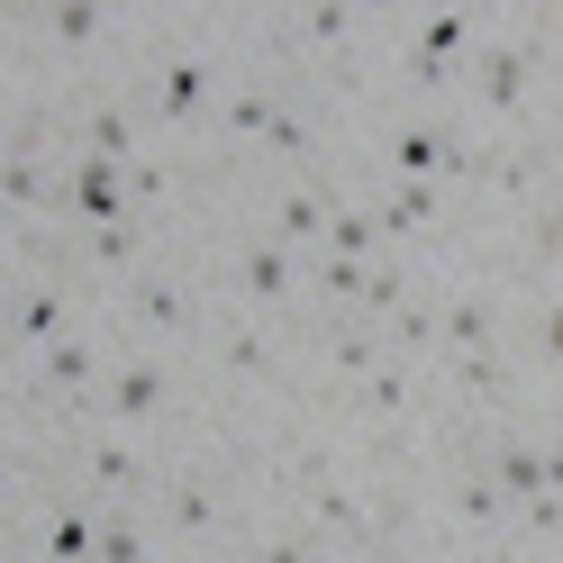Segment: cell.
<instances>
[{
    "mask_svg": "<svg viewBox=\"0 0 563 563\" xmlns=\"http://www.w3.org/2000/svg\"><path fill=\"white\" fill-rule=\"evenodd\" d=\"M428 10H454V0H428Z\"/></svg>",
    "mask_w": 563,
    "mask_h": 563,
    "instance_id": "obj_36",
    "label": "cell"
},
{
    "mask_svg": "<svg viewBox=\"0 0 563 563\" xmlns=\"http://www.w3.org/2000/svg\"><path fill=\"white\" fill-rule=\"evenodd\" d=\"M136 255H146V228H136L128 209H119V219H100V228H91V264H136Z\"/></svg>",
    "mask_w": 563,
    "mask_h": 563,
    "instance_id": "obj_13",
    "label": "cell"
},
{
    "mask_svg": "<svg viewBox=\"0 0 563 563\" xmlns=\"http://www.w3.org/2000/svg\"><path fill=\"white\" fill-rule=\"evenodd\" d=\"M91 482H100V490H146V464H136V445H91Z\"/></svg>",
    "mask_w": 563,
    "mask_h": 563,
    "instance_id": "obj_17",
    "label": "cell"
},
{
    "mask_svg": "<svg viewBox=\"0 0 563 563\" xmlns=\"http://www.w3.org/2000/svg\"><path fill=\"white\" fill-rule=\"evenodd\" d=\"M82 146H91V155H110V164H128V155H136V136H128V110H119V100H91Z\"/></svg>",
    "mask_w": 563,
    "mask_h": 563,
    "instance_id": "obj_12",
    "label": "cell"
},
{
    "mask_svg": "<svg viewBox=\"0 0 563 563\" xmlns=\"http://www.w3.org/2000/svg\"><path fill=\"white\" fill-rule=\"evenodd\" d=\"M345 10H355V0H309V37L336 46V37H345Z\"/></svg>",
    "mask_w": 563,
    "mask_h": 563,
    "instance_id": "obj_32",
    "label": "cell"
},
{
    "mask_svg": "<svg viewBox=\"0 0 563 563\" xmlns=\"http://www.w3.org/2000/svg\"><path fill=\"white\" fill-rule=\"evenodd\" d=\"M236 291L245 300H291V255H282V236H264V245L236 255Z\"/></svg>",
    "mask_w": 563,
    "mask_h": 563,
    "instance_id": "obj_3",
    "label": "cell"
},
{
    "mask_svg": "<svg viewBox=\"0 0 563 563\" xmlns=\"http://www.w3.org/2000/svg\"><path fill=\"white\" fill-rule=\"evenodd\" d=\"M128 319H146V328H191V291H183V282H128Z\"/></svg>",
    "mask_w": 563,
    "mask_h": 563,
    "instance_id": "obj_7",
    "label": "cell"
},
{
    "mask_svg": "<svg viewBox=\"0 0 563 563\" xmlns=\"http://www.w3.org/2000/svg\"><path fill=\"white\" fill-rule=\"evenodd\" d=\"M518 509H527V537H537V545L563 537V490H537V500H518Z\"/></svg>",
    "mask_w": 563,
    "mask_h": 563,
    "instance_id": "obj_27",
    "label": "cell"
},
{
    "mask_svg": "<svg viewBox=\"0 0 563 563\" xmlns=\"http://www.w3.org/2000/svg\"><path fill=\"white\" fill-rule=\"evenodd\" d=\"M46 27H55V46H91L100 37V0H46Z\"/></svg>",
    "mask_w": 563,
    "mask_h": 563,
    "instance_id": "obj_15",
    "label": "cell"
},
{
    "mask_svg": "<svg viewBox=\"0 0 563 563\" xmlns=\"http://www.w3.org/2000/svg\"><path fill=\"white\" fill-rule=\"evenodd\" d=\"M355 309H373V319L409 309V273H400V264H373V282H364V300H355Z\"/></svg>",
    "mask_w": 563,
    "mask_h": 563,
    "instance_id": "obj_21",
    "label": "cell"
},
{
    "mask_svg": "<svg viewBox=\"0 0 563 563\" xmlns=\"http://www.w3.org/2000/svg\"><path fill=\"white\" fill-rule=\"evenodd\" d=\"M209 91H219V74H209V64H164V119H200Z\"/></svg>",
    "mask_w": 563,
    "mask_h": 563,
    "instance_id": "obj_9",
    "label": "cell"
},
{
    "mask_svg": "<svg viewBox=\"0 0 563 563\" xmlns=\"http://www.w3.org/2000/svg\"><path fill=\"white\" fill-rule=\"evenodd\" d=\"M373 219H382V236H418V228L437 219V173H418V183L400 173V183H391V200H382Z\"/></svg>",
    "mask_w": 563,
    "mask_h": 563,
    "instance_id": "obj_4",
    "label": "cell"
},
{
    "mask_svg": "<svg viewBox=\"0 0 563 563\" xmlns=\"http://www.w3.org/2000/svg\"><path fill=\"white\" fill-rule=\"evenodd\" d=\"M537 454H545V490H563V437H554V445H537Z\"/></svg>",
    "mask_w": 563,
    "mask_h": 563,
    "instance_id": "obj_35",
    "label": "cell"
},
{
    "mask_svg": "<svg viewBox=\"0 0 563 563\" xmlns=\"http://www.w3.org/2000/svg\"><path fill=\"white\" fill-rule=\"evenodd\" d=\"M219 355H228V373H245V382H264V373H273V345H264L255 328H236V336L219 345Z\"/></svg>",
    "mask_w": 563,
    "mask_h": 563,
    "instance_id": "obj_24",
    "label": "cell"
},
{
    "mask_svg": "<svg viewBox=\"0 0 563 563\" xmlns=\"http://www.w3.org/2000/svg\"><path fill=\"white\" fill-rule=\"evenodd\" d=\"M209 518H219V500H209L200 482H191V490H173V527H183V537H200Z\"/></svg>",
    "mask_w": 563,
    "mask_h": 563,
    "instance_id": "obj_29",
    "label": "cell"
},
{
    "mask_svg": "<svg viewBox=\"0 0 563 563\" xmlns=\"http://www.w3.org/2000/svg\"><path fill=\"white\" fill-rule=\"evenodd\" d=\"M46 136H55L46 110H19V119H10V155H46Z\"/></svg>",
    "mask_w": 563,
    "mask_h": 563,
    "instance_id": "obj_30",
    "label": "cell"
},
{
    "mask_svg": "<svg viewBox=\"0 0 563 563\" xmlns=\"http://www.w3.org/2000/svg\"><path fill=\"white\" fill-rule=\"evenodd\" d=\"M309 518H319V527H328V537H345V545H355V537H364V509H355V500H345V490H336V482H319V500H309Z\"/></svg>",
    "mask_w": 563,
    "mask_h": 563,
    "instance_id": "obj_19",
    "label": "cell"
},
{
    "mask_svg": "<svg viewBox=\"0 0 563 563\" xmlns=\"http://www.w3.org/2000/svg\"><path fill=\"white\" fill-rule=\"evenodd\" d=\"M64 336V291H27L19 300V345H55Z\"/></svg>",
    "mask_w": 563,
    "mask_h": 563,
    "instance_id": "obj_14",
    "label": "cell"
},
{
    "mask_svg": "<svg viewBox=\"0 0 563 563\" xmlns=\"http://www.w3.org/2000/svg\"><path fill=\"white\" fill-rule=\"evenodd\" d=\"M328 355H336V373H355V382H364V373L382 364V336H373V328H336Z\"/></svg>",
    "mask_w": 563,
    "mask_h": 563,
    "instance_id": "obj_22",
    "label": "cell"
},
{
    "mask_svg": "<svg viewBox=\"0 0 563 563\" xmlns=\"http://www.w3.org/2000/svg\"><path fill=\"white\" fill-rule=\"evenodd\" d=\"M454 382H464L473 400H500V391H509V364L490 355V345H473V355H454Z\"/></svg>",
    "mask_w": 563,
    "mask_h": 563,
    "instance_id": "obj_16",
    "label": "cell"
},
{
    "mask_svg": "<svg viewBox=\"0 0 563 563\" xmlns=\"http://www.w3.org/2000/svg\"><path fill=\"white\" fill-rule=\"evenodd\" d=\"M391 173H409V183L418 173H464V146H454L445 128H400L391 136Z\"/></svg>",
    "mask_w": 563,
    "mask_h": 563,
    "instance_id": "obj_1",
    "label": "cell"
},
{
    "mask_svg": "<svg viewBox=\"0 0 563 563\" xmlns=\"http://www.w3.org/2000/svg\"><path fill=\"white\" fill-rule=\"evenodd\" d=\"M545 355H554V364H563V300H554V309H545Z\"/></svg>",
    "mask_w": 563,
    "mask_h": 563,
    "instance_id": "obj_34",
    "label": "cell"
},
{
    "mask_svg": "<svg viewBox=\"0 0 563 563\" xmlns=\"http://www.w3.org/2000/svg\"><path fill=\"white\" fill-rule=\"evenodd\" d=\"M46 183H37V155H10V209H37Z\"/></svg>",
    "mask_w": 563,
    "mask_h": 563,
    "instance_id": "obj_31",
    "label": "cell"
},
{
    "mask_svg": "<svg viewBox=\"0 0 563 563\" xmlns=\"http://www.w3.org/2000/svg\"><path fill=\"white\" fill-rule=\"evenodd\" d=\"M82 382H91V345L55 336V345H46V391H82Z\"/></svg>",
    "mask_w": 563,
    "mask_h": 563,
    "instance_id": "obj_18",
    "label": "cell"
},
{
    "mask_svg": "<svg viewBox=\"0 0 563 563\" xmlns=\"http://www.w3.org/2000/svg\"><path fill=\"white\" fill-rule=\"evenodd\" d=\"M391 328H400V345H409V355H428V345L445 336V319H437L428 300H409V309H391Z\"/></svg>",
    "mask_w": 563,
    "mask_h": 563,
    "instance_id": "obj_23",
    "label": "cell"
},
{
    "mask_svg": "<svg viewBox=\"0 0 563 563\" xmlns=\"http://www.w3.org/2000/svg\"><path fill=\"white\" fill-rule=\"evenodd\" d=\"M164 409V364H119L110 373V418H155Z\"/></svg>",
    "mask_w": 563,
    "mask_h": 563,
    "instance_id": "obj_6",
    "label": "cell"
},
{
    "mask_svg": "<svg viewBox=\"0 0 563 563\" xmlns=\"http://www.w3.org/2000/svg\"><path fill=\"white\" fill-rule=\"evenodd\" d=\"M373 236H382V219H364V209H336V219H328V255H373Z\"/></svg>",
    "mask_w": 563,
    "mask_h": 563,
    "instance_id": "obj_20",
    "label": "cell"
},
{
    "mask_svg": "<svg viewBox=\"0 0 563 563\" xmlns=\"http://www.w3.org/2000/svg\"><path fill=\"white\" fill-rule=\"evenodd\" d=\"M91 545H100V537H91V518H82V509H64V518L46 527V554H91Z\"/></svg>",
    "mask_w": 563,
    "mask_h": 563,
    "instance_id": "obj_28",
    "label": "cell"
},
{
    "mask_svg": "<svg viewBox=\"0 0 563 563\" xmlns=\"http://www.w3.org/2000/svg\"><path fill=\"white\" fill-rule=\"evenodd\" d=\"M273 236H282V245L328 236V200H319V191H282V200H273Z\"/></svg>",
    "mask_w": 563,
    "mask_h": 563,
    "instance_id": "obj_11",
    "label": "cell"
},
{
    "mask_svg": "<svg viewBox=\"0 0 563 563\" xmlns=\"http://www.w3.org/2000/svg\"><path fill=\"white\" fill-rule=\"evenodd\" d=\"M527 74H537V55H527V46H490V55H482V110H490V119L518 110V100H527Z\"/></svg>",
    "mask_w": 563,
    "mask_h": 563,
    "instance_id": "obj_2",
    "label": "cell"
},
{
    "mask_svg": "<svg viewBox=\"0 0 563 563\" xmlns=\"http://www.w3.org/2000/svg\"><path fill=\"white\" fill-rule=\"evenodd\" d=\"M264 136H273V155H300V146H309V128H300L291 110H273V119H264Z\"/></svg>",
    "mask_w": 563,
    "mask_h": 563,
    "instance_id": "obj_33",
    "label": "cell"
},
{
    "mask_svg": "<svg viewBox=\"0 0 563 563\" xmlns=\"http://www.w3.org/2000/svg\"><path fill=\"white\" fill-rule=\"evenodd\" d=\"M490 473H500L509 500H537V490H545V454L527 437H490Z\"/></svg>",
    "mask_w": 563,
    "mask_h": 563,
    "instance_id": "obj_5",
    "label": "cell"
},
{
    "mask_svg": "<svg viewBox=\"0 0 563 563\" xmlns=\"http://www.w3.org/2000/svg\"><path fill=\"white\" fill-rule=\"evenodd\" d=\"M364 400H373L382 418H400V409H409V373H400V364H373V373H364Z\"/></svg>",
    "mask_w": 563,
    "mask_h": 563,
    "instance_id": "obj_25",
    "label": "cell"
},
{
    "mask_svg": "<svg viewBox=\"0 0 563 563\" xmlns=\"http://www.w3.org/2000/svg\"><path fill=\"white\" fill-rule=\"evenodd\" d=\"M273 110H282L273 91H236V100H228V128H236V136H264V119H273Z\"/></svg>",
    "mask_w": 563,
    "mask_h": 563,
    "instance_id": "obj_26",
    "label": "cell"
},
{
    "mask_svg": "<svg viewBox=\"0 0 563 563\" xmlns=\"http://www.w3.org/2000/svg\"><path fill=\"white\" fill-rule=\"evenodd\" d=\"M490 336H500V309H490V291H464V300L445 309V345H454V355H473V345H490Z\"/></svg>",
    "mask_w": 563,
    "mask_h": 563,
    "instance_id": "obj_8",
    "label": "cell"
},
{
    "mask_svg": "<svg viewBox=\"0 0 563 563\" xmlns=\"http://www.w3.org/2000/svg\"><path fill=\"white\" fill-rule=\"evenodd\" d=\"M509 509H518V500L500 490V473H490V482H482V473H464V482H454V518H464V527H500Z\"/></svg>",
    "mask_w": 563,
    "mask_h": 563,
    "instance_id": "obj_10",
    "label": "cell"
},
{
    "mask_svg": "<svg viewBox=\"0 0 563 563\" xmlns=\"http://www.w3.org/2000/svg\"><path fill=\"white\" fill-rule=\"evenodd\" d=\"M554 128H563V100H554Z\"/></svg>",
    "mask_w": 563,
    "mask_h": 563,
    "instance_id": "obj_37",
    "label": "cell"
}]
</instances>
